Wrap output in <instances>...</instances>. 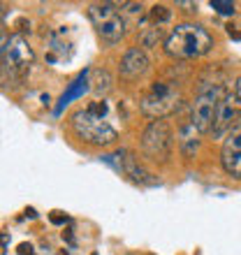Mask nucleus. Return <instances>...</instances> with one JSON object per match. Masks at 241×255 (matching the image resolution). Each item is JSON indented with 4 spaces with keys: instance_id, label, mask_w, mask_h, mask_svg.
<instances>
[{
    "instance_id": "obj_17",
    "label": "nucleus",
    "mask_w": 241,
    "mask_h": 255,
    "mask_svg": "<svg viewBox=\"0 0 241 255\" xmlns=\"http://www.w3.org/2000/svg\"><path fill=\"white\" fill-rule=\"evenodd\" d=\"M209 5H211V9H216L218 14H223V16H235L237 14V5L232 2V0H211Z\"/></svg>"
},
{
    "instance_id": "obj_5",
    "label": "nucleus",
    "mask_w": 241,
    "mask_h": 255,
    "mask_svg": "<svg viewBox=\"0 0 241 255\" xmlns=\"http://www.w3.org/2000/svg\"><path fill=\"white\" fill-rule=\"evenodd\" d=\"M88 19L95 26L102 42H107V44H116L125 35V19L120 16L114 2H95V5H91L88 7Z\"/></svg>"
},
{
    "instance_id": "obj_13",
    "label": "nucleus",
    "mask_w": 241,
    "mask_h": 255,
    "mask_svg": "<svg viewBox=\"0 0 241 255\" xmlns=\"http://www.w3.org/2000/svg\"><path fill=\"white\" fill-rule=\"evenodd\" d=\"M200 134L202 132L193 123H186V126L179 130V148L186 158H193V155L197 153V148H200Z\"/></svg>"
},
{
    "instance_id": "obj_7",
    "label": "nucleus",
    "mask_w": 241,
    "mask_h": 255,
    "mask_svg": "<svg viewBox=\"0 0 241 255\" xmlns=\"http://www.w3.org/2000/svg\"><path fill=\"white\" fill-rule=\"evenodd\" d=\"M225 93H228V91L223 86H202L200 93L195 95L193 112H190V123H193L202 134L211 132L214 121H216V112H218V105H221Z\"/></svg>"
},
{
    "instance_id": "obj_24",
    "label": "nucleus",
    "mask_w": 241,
    "mask_h": 255,
    "mask_svg": "<svg viewBox=\"0 0 241 255\" xmlns=\"http://www.w3.org/2000/svg\"><path fill=\"white\" fill-rule=\"evenodd\" d=\"M7 253V232H2V255Z\"/></svg>"
},
{
    "instance_id": "obj_9",
    "label": "nucleus",
    "mask_w": 241,
    "mask_h": 255,
    "mask_svg": "<svg viewBox=\"0 0 241 255\" xmlns=\"http://www.w3.org/2000/svg\"><path fill=\"white\" fill-rule=\"evenodd\" d=\"M221 165L225 174L241 181V121L237 123L223 139L221 148Z\"/></svg>"
},
{
    "instance_id": "obj_25",
    "label": "nucleus",
    "mask_w": 241,
    "mask_h": 255,
    "mask_svg": "<svg viewBox=\"0 0 241 255\" xmlns=\"http://www.w3.org/2000/svg\"><path fill=\"white\" fill-rule=\"evenodd\" d=\"M91 255H98V253H91Z\"/></svg>"
},
{
    "instance_id": "obj_4",
    "label": "nucleus",
    "mask_w": 241,
    "mask_h": 255,
    "mask_svg": "<svg viewBox=\"0 0 241 255\" xmlns=\"http://www.w3.org/2000/svg\"><path fill=\"white\" fill-rule=\"evenodd\" d=\"M176 107H179V93L169 81H153L139 102L141 114L155 121H162L165 116L176 112Z\"/></svg>"
},
{
    "instance_id": "obj_15",
    "label": "nucleus",
    "mask_w": 241,
    "mask_h": 255,
    "mask_svg": "<svg viewBox=\"0 0 241 255\" xmlns=\"http://www.w3.org/2000/svg\"><path fill=\"white\" fill-rule=\"evenodd\" d=\"M172 19V9L167 5H153L148 9V21L153 23V26H162L165 21Z\"/></svg>"
},
{
    "instance_id": "obj_14",
    "label": "nucleus",
    "mask_w": 241,
    "mask_h": 255,
    "mask_svg": "<svg viewBox=\"0 0 241 255\" xmlns=\"http://www.w3.org/2000/svg\"><path fill=\"white\" fill-rule=\"evenodd\" d=\"M91 74H93V91L98 95H105V93H109V88H112V77H109V72L107 70H91Z\"/></svg>"
},
{
    "instance_id": "obj_22",
    "label": "nucleus",
    "mask_w": 241,
    "mask_h": 255,
    "mask_svg": "<svg viewBox=\"0 0 241 255\" xmlns=\"http://www.w3.org/2000/svg\"><path fill=\"white\" fill-rule=\"evenodd\" d=\"M235 93H237V98H239V100H241V77L235 81Z\"/></svg>"
},
{
    "instance_id": "obj_2",
    "label": "nucleus",
    "mask_w": 241,
    "mask_h": 255,
    "mask_svg": "<svg viewBox=\"0 0 241 255\" xmlns=\"http://www.w3.org/2000/svg\"><path fill=\"white\" fill-rule=\"evenodd\" d=\"M70 128H72V132L77 134L81 141H86L91 146H112V144L119 139L116 128H112L105 119L91 116L86 109L74 112L72 119H70Z\"/></svg>"
},
{
    "instance_id": "obj_19",
    "label": "nucleus",
    "mask_w": 241,
    "mask_h": 255,
    "mask_svg": "<svg viewBox=\"0 0 241 255\" xmlns=\"http://www.w3.org/2000/svg\"><path fill=\"white\" fill-rule=\"evenodd\" d=\"M51 223H54V225H65L67 216H60V211H54V214H51Z\"/></svg>"
},
{
    "instance_id": "obj_23",
    "label": "nucleus",
    "mask_w": 241,
    "mask_h": 255,
    "mask_svg": "<svg viewBox=\"0 0 241 255\" xmlns=\"http://www.w3.org/2000/svg\"><path fill=\"white\" fill-rule=\"evenodd\" d=\"M63 239H67L70 244H74V237H72V232H70V230H65V232H63Z\"/></svg>"
},
{
    "instance_id": "obj_18",
    "label": "nucleus",
    "mask_w": 241,
    "mask_h": 255,
    "mask_svg": "<svg viewBox=\"0 0 241 255\" xmlns=\"http://www.w3.org/2000/svg\"><path fill=\"white\" fill-rule=\"evenodd\" d=\"M86 112L91 116H95V119H105L107 112H109V107H107V102L105 100H95V102H91V105L86 107Z\"/></svg>"
},
{
    "instance_id": "obj_20",
    "label": "nucleus",
    "mask_w": 241,
    "mask_h": 255,
    "mask_svg": "<svg viewBox=\"0 0 241 255\" xmlns=\"http://www.w3.org/2000/svg\"><path fill=\"white\" fill-rule=\"evenodd\" d=\"M19 255H35L30 244H19Z\"/></svg>"
},
{
    "instance_id": "obj_6",
    "label": "nucleus",
    "mask_w": 241,
    "mask_h": 255,
    "mask_svg": "<svg viewBox=\"0 0 241 255\" xmlns=\"http://www.w3.org/2000/svg\"><path fill=\"white\" fill-rule=\"evenodd\" d=\"M174 148V134L167 121H151L141 132V151L155 162H167Z\"/></svg>"
},
{
    "instance_id": "obj_21",
    "label": "nucleus",
    "mask_w": 241,
    "mask_h": 255,
    "mask_svg": "<svg viewBox=\"0 0 241 255\" xmlns=\"http://www.w3.org/2000/svg\"><path fill=\"white\" fill-rule=\"evenodd\" d=\"M228 35L230 37H235V40H241V33L239 30H235V26H228Z\"/></svg>"
},
{
    "instance_id": "obj_10",
    "label": "nucleus",
    "mask_w": 241,
    "mask_h": 255,
    "mask_svg": "<svg viewBox=\"0 0 241 255\" xmlns=\"http://www.w3.org/2000/svg\"><path fill=\"white\" fill-rule=\"evenodd\" d=\"M148 56L139 47H130L120 58V77L125 81H137L148 72Z\"/></svg>"
},
{
    "instance_id": "obj_8",
    "label": "nucleus",
    "mask_w": 241,
    "mask_h": 255,
    "mask_svg": "<svg viewBox=\"0 0 241 255\" xmlns=\"http://www.w3.org/2000/svg\"><path fill=\"white\" fill-rule=\"evenodd\" d=\"M241 121V100L237 98V93H225L223 95L221 105H218V112H216V121H214V128H211V132L216 139L223 137L225 139V134Z\"/></svg>"
},
{
    "instance_id": "obj_11",
    "label": "nucleus",
    "mask_w": 241,
    "mask_h": 255,
    "mask_svg": "<svg viewBox=\"0 0 241 255\" xmlns=\"http://www.w3.org/2000/svg\"><path fill=\"white\" fill-rule=\"evenodd\" d=\"M116 158H119V169L125 176H130L134 183H144V186L155 183V179H151V174H148L146 169L137 162V158H134L130 151H119V153H116Z\"/></svg>"
},
{
    "instance_id": "obj_1",
    "label": "nucleus",
    "mask_w": 241,
    "mask_h": 255,
    "mask_svg": "<svg viewBox=\"0 0 241 255\" xmlns=\"http://www.w3.org/2000/svg\"><path fill=\"white\" fill-rule=\"evenodd\" d=\"M214 47V37L204 26L200 23H179V26L167 35L165 40V54L169 58L179 61H190L209 54Z\"/></svg>"
},
{
    "instance_id": "obj_16",
    "label": "nucleus",
    "mask_w": 241,
    "mask_h": 255,
    "mask_svg": "<svg viewBox=\"0 0 241 255\" xmlns=\"http://www.w3.org/2000/svg\"><path fill=\"white\" fill-rule=\"evenodd\" d=\"M160 35H162L160 26H151V28H146V30H141L139 42L144 44V47H155L158 40H160Z\"/></svg>"
},
{
    "instance_id": "obj_12",
    "label": "nucleus",
    "mask_w": 241,
    "mask_h": 255,
    "mask_svg": "<svg viewBox=\"0 0 241 255\" xmlns=\"http://www.w3.org/2000/svg\"><path fill=\"white\" fill-rule=\"evenodd\" d=\"M88 77H91V70H84V72H81L79 77H77V79L70 84V88H67L65 93L60 95L58 107H56V114H60V112H63V107H67V105H70L74 98H81V95L86 93V91H88V84H91V81H88Z\"/></svg>"
},
{
    "instance_id": "obj_3",
    "label": "nucleus",
    "mask_w": 241,
    "mask_h": 255,
    "mask_svg": "<svg viewBox=\"0 0 241 255\" xmlns=\"http://www.w3.org/2000/svg\"><path fill=\"white\" fill-rule=\"evenodd\" d=\"M35 61V51L28 44L23 35H12L7 40L2 35V74H9V79H23Z\"/></svg>"
}]
</instances>
